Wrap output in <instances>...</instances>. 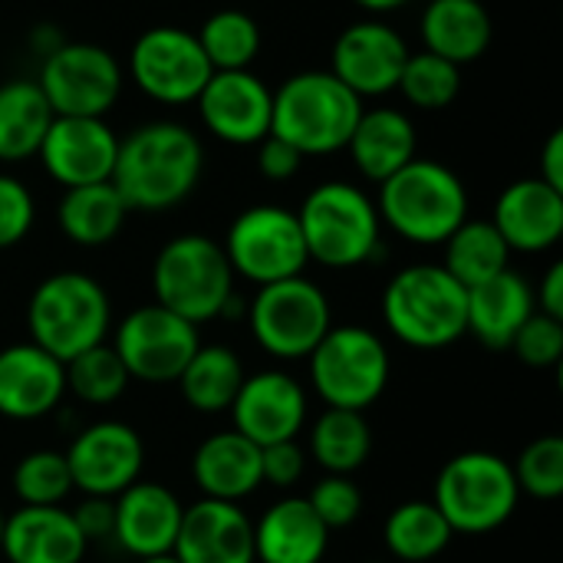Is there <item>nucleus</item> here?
<instances>
[{
  "label": "nucleus",
  "mask_w": 563,
  "mask_h": 563,
  "mask_svg": "<svg viewBox=\"0 0 563 563\" xmlns=\"http://www.w3.org/2000/svg\"><path fill=\"white\" fill-rule=\"evenodd\" d=\"M205 148L195 129L158 119L132 129L119 139V155L112 168V188L122 195L129 211H172L201 181Z\"/></svg>",
  "instance_id": "1"
},
{
  "label": "nucleus",
  "mask_w": 563,
  "mask_h": 563,
  "mask_svg": "<svg viewBox=\"0 0 563 563\" xmlns=\"http://www.w3.org/2000/svg\"><path fill=\"white\" fill-rule=\"evenodd\" d=\"M376 211L402 241L435 247L468 218V188L449 165L416 155L379 185Z\"/></svg>",
  "instance_id": "2"
},
{
  "label": "nucleus",
  "mask_w": 563,
  "mask_h": 563,
  "mask_svg": "<svg viewBox=\"0 0 563 563\" xmlns=\"http://www.w3.org/2000/svg\"><path fill=\"white\" fill-rule=\"evenodd\" d=\"M112 330V303L106 287L82 271H56L43 277L26 300L30 343L69 363L73 356L106 343Z\"/></svg>",
  "instance_id": "3"
},
{
  "label": "nucleus",
  "mask_w": 563,
  "mask_h": 563,
  "mask_svg": "<svg viewBox=\"0 0 563 563\" xmlns=\"http://www.w3.org/2000/svg\"><path fill=\"white\" fill-rule=\"evenodd\" d=\"M363 109V99L330 69H307L277 86L271 132L290 142L303 158L333 155L346 148Z\"/></svg>",
  "instance_id": "4"
},
{
  "label": "nucleus",
  "mask_w": 563,
  "mask_h": 563,
  "mask_svg": "<svg viewBox=\"0 0 563 563\" xmlns=\"http://www.w3.org/2000/svg\"><path fill=\"white\" fill-rule=\"evenodd\" d=\"M468 290L442 264H409L383 290L386 330L412 350H445L465 336Z\"/></svg>",
  "instance_id": "5"
},
{
  "label": "nucleus",
  "mask_w": 563,
  "mask_h": 563,
  "mask_svg": "<svg viewBox=\"0 0 563 563\" xmlns=\"http://www.w3.org/2000/svg\"><path fill=\"white\" fill-rule=\"evenodd\" d=\"M307 257L330 271H353L383 247V221L376 201L353 181H323L307 191L300 211Z\"/></svg>",
  "instance_id": "6"
},
{
  "label": "nucleus",
  "mask_w": 563,
  "mask_h": 563,
  "mask_svg": "<svg viewBox=\"0 0 563 563\" xmlns=\"http://www.w3.org/2000/svg\"><path fill=\"white\" fill-rule=\"evenodd\" d=\"M234 280L224 247L208 234H178L165 241L152 264L155 303L195 327L224 313L234 297Z\"/></svg>",
  "instance_id": "7"
},
{
  "label": "nucleus",
  "mask_w": 563,
  "mask_h": 563,
  "mask_svg": "<svg viewBox=\"0 0 563 563\" xmlns=\"http://www.w3.org/2000/svg\"><path fill=\"white\" fill-rule=\"evenodd\" d=\"M307 373L317 399L327 409L366 412L389 386L393 360L383 336L363 323L330 327L307 356Z\"/></svg>",
  "instance_id": "8"
},
{
  "label": "nucleus",
  "mask_w": 563,
  "mask_h": 563,
  "mask_svg": "<svg viewBox=\"0 0 563 563\" xmlns=\"http://www.w3.org/2000/svg\"><path fill=\"white\" fill-rule=\"evenodd\" d=\"M521 492L511 462L495 452H462L449 459L435 478L432 505L455 534H492L518 511Z\"/></svg>",
  "instance_id": "9"
},
{
  "label": "nucleus",
  "mask_w": 563,
  "mask_h": 563,
  "mask_svg": "<svg viewBox=\"0 0 563 563\" xmlns=\"http://www.w3.org/2000/svg\"><path fill=\"white\" fill-rule=\"evenodd\" d=\"M244 317L254 343L280 363L307 360L333 327L330 297L303 274L257 287Z\"/></svg>",
  "instance_id": "10"
},
{
  "label": "nucleus",
  "mask_w": 563,
  "mask_h": 563,
  "mask_svg": "<svg viewBox=\"0 0 563 563\" xmlns=\"http://www.w3.org/2000/svg\"><path fill=\"white\" fill-rule=\"evenodd\" d=\"M221 247L234 277H244L254 287L300 277L303 267L310 264L297 211L284 205L244 208L231 221Z\"/></svg>",
  "instance_id": "11"
},
{
  "label": "nucleus",
  "mask_w": 563,
  "mask_h": 563,
  "mask_svg": "<svg viewBox=\"0 0 563 563\" xmlns=\"http://www.w3.org/2000/svg\"><path fill=\"white\" fill-rule=\"evenodd\" d=\"M53 115L106 119L125 86L122 63L99 43H56L36 76Z\"/></svg>",
  "instance_id": "12"
},
{
  "label": "nucleus",
  "mask_w": 563,
  "mask_h": 563,
  "mask_svg": "<svg viewBox=\"0 0 563 563\" xmlns=\"http://www.w3.org/2000/svg\"><path fill=\"white\" fill-rule=\"evenodd\" d=\"M211 63L198 36L175 23L148 26L129 49L125 76L162 106H188L211 79Z\"/></svg>",
  "instance_id": "13"
},
{
  "label": "nucleus",
  "mask_w": 563,
  "mask_h": 563,
  "mask_svg": "<svg viewBox=\"0 0 563 563\" xmlns=\"http://www.w3.org/2000/svg\"><path fill=\"white\" fill-rule=\"evenodd\" d=\"M109 346L122 360L129 379L145 386H168L181 376L185 363L201 346V333L195 323L175 317L172 310L145 303L115 323Z\"/></svg>",
  "instance_id": "14"
},
{
  "label": "nucleus",
  "mask_w": 563,
  "mask_h": 563,
  "mask_svg": "<svg viewBox=\"0 0 563 563\" xmlns=\"http://www.w3.org/2000/svg\"><path fill=\"white\" fill-rule=\"evenodd\" d=\"M73 478V492L82 498H115L142 478L145 442L119 419H99L82 426L63 452Z\"/></svg>",
  "instance_id": "15"
},
{
  "label": "nucleus",
  "mask_w": 563,
  "mask_h": 563,
  "mask_svg": "<svg viewBox=\"0 0 563 563\" xmlns=\"http://www.w3.org/2000/svg\"><path fill=\"white\" fill-rule=\"evenodd\" d=\"M228 412L234 432L267 449L277 442H290L303 432L310 416V396L297 376L284 369H261L254 376H244Z\"/></svg>",
  "instance_id": "16"
},
{
  "label": "nucleus",
  "mask_w": 563,
  "mask_h": 563,
  "mask_svg": "<svg viewBox=\"0 0 563 563\" xmlns=\"http://www.w3.org/2000/svg\"><path fill=\"white\" fill-rule=\"evenodd\" d=\"M201 125L228 145H257L271 135L274 92L251 69L211 73L195 99Z\"/></svg>",
  "instance_id": "17"
},
{
  "label": "nucleus",
  "mask_w": 563,
  "mask_h": 563,
  "mask_svg": "<svg viewBox=\"0 0 563 563\" xmlns=\"http://www.w3.org/2000/svg\"><path fill=\"white\" fill-rule=\"evenodd\" d=\"M119 155V135L109 129L106 119L89 115H53L36 158L43 162V172L63 185H96L109 181Z\"/></svg>",
  "instance_id": "18"
},
{
  "label": "nucleus",
  "mask_w": 563,
  "mask_h": 563,
  "mask_svg": "<svg viewBox=\"0 0 563 563\" xmlns=\"http://www.w3.org/2000/svg\"><path fill=\"white\" fill-rule=\"evenodd\" d=\"M406 59L409 43L396 26L383 20H360L336 36L330 73L360 99H376L399 86Z\"/></svg>",
  "instance_id": "19"
},
{
  "label": "nucleus",
  "mask_w": 563,
  "mask_h": 563,
  "mask_svg": "<svg viewBox=\"0 0 563 563\" xmlns=\"http://www.w3.org/2000/svg\"><path fill=\"white\" fill-rule=\"evenodd\" d=\"M66 399V369L36 343H10L0 350V416L10 422H36Z\"/></svg>",
  "instance_id": "20"
},
{
  "label": "nucleus",
  "mask_w": 563,
  "mask_h": 563,
  "mask_svg": "<svg viewBox=\"0 0 563 563\" xmlns=\"http://www.w3.org/2000/svg\"><path fill=\"white\" fill-rule=\"evenodd\" d=\"M112 511H115L112 541L129 558L148 561V558L172 554L185 511L175 492H168L158 482L139 478L135 485H129L122 495L112 498Z\"/></svg>",
  "instance_id": "21"
},
{
  "label": "nucleus",
  "mask_w": 563,
  "mask_h": 563,
  "mask_svg": "<svg viewBox=\"0 0 563 563\" xmlns=\"http://www.w3.org/2000/svg\"><path fill=\"white\" fill-rule=\"evenodd\" d=\"M172 558L178 563H254V521L241 505L201 498L181 511Z\"/></svg>",
  "instance_id": "22"
},
{
  "label": "nucleus",
  "mask_w": 563,
  "mask_h": 563,
  "mask_svg": "<svg viewBox=\"0 0 563 563\" xmlns=\"http://www.w3.org/2000/svg\"><path fill=\"white\" fill-rule=\"evenodd\" d=\"M492 224L511 254H544L563 238V191L541 178L511 181L495 201Z\"/></svg>",
  "instance_id": "23"
},
{
  "label": "nucleus",
  "mask_w": 563,
  "mask_h": 563,
  "mask_svg": "<svg viewBox=\"0 0 563 563\" xmlns=\"http://www.w3.org/2000/svg\"><path fill=\"white\" fill-rule=\"evenodd\" d=\"M89 541L82 538L73 511L63 505L26 508L7 515L0 554L10 563H82Z\"/></svg>",
  "instance_id": "24"
},
{
  "label": "nucleus",
  "mask_w": 563,
  "mask_h": 563,
  "mask_svg": "<svg viewBox=\"0 0 563 563\" xmlns=\"http://www.w3.org/2000/svg\"><path fill=\"white\" fill-rule=\"evenodd\" d=\"M327 551L330 531L307 498L287 495L254 521V563H323Z\"/></svg>",
  "instance_id": "25"
},
{
  "label": "nucleus",
  "mask_w": 563,
  "mask_h": 563,
  "mask_svg": "<svg viewBox=\"0 0 563 563\" xmlns=\"http://www.w3.org/2000/svg\"><path fill=\"white\" fill-rule=\"evenodd\" d=\"M191 478H195L201 498L241 505L264 485L261 445H254L251 439H244L234 429L214 432L195 449Z\"/></svg>",
  "instance_id": "26"
},
{
  "label": "nucleus",
  "mask_w": 563,
  "mask_h": 563,
  "mask_svg": "<svg viewBox=\"0 0 563 563\" xmlns=\"http://www.w3.org/2000/svg\"><path fill=\"white\" fill-rule=\"evenodd\" d=\"M534 310V287L508 267L498 277L468 290L465 333H472L488 350H508Z\"/></svg>",
  "instance_id": "27"
},
{
  "label": "nucleus",
  "mask_w": 563,
  "mask_h": 563,
  "mask_svg": "<svg viewBox=\"0 0 563 563\" xmlns=\"http://www.w3.org/2000/svg\"><path fill=\"white\" fill-rule=\"evenodd\" d=\"M416 148H419L416 125L396 106L363 109V115L346 142V152H350L356 172L376 185H383L389 175H396L402 165H409L416 158Z\"/></svg>",
  "instance_id": "28"
},
{
  "label": "nucleus",
  "mask_w": 563,
  "mask_h": 563,
  "mask_svg": "<svg viewBox=\"0 0 563 563\" xmlns=\"http://www.w3.org/2000/svg\"><path fill=\"white\" fill-rule=\"evenodd\" d=\"M422 49L465 66L488 53L492 46V13L482 0H429L419 20Z\"/></svg>",
  "instance_id": "29"
},
{
  "label": "nucleus",
  "mask_w": 563,
  "mask_h": 563,
  "mask_svg": "<svg viewBox=\"0 0 563 563\" xmlns=\"http://www.w3.org/2000/svg\"><path fill=\"white\" fill-rule=\"evenodd\" d=\"M125 218H129V208L122 195L112 188V181L63 188V198L56 205L59 231L79 247H102L115 241Z\"/></svg>",
  "instance_id": "30"
},
{
  "label": "nucleus",
  "mask_w": 563,
  "mask_h": 563,
  "mask_svg": "<svg viewBox=\"0 0 563 563\" xmlns=\"http://www.w3.org/2000/svg\"><path fill=\"white\" fill-rule=\"evenodd\" d=\"M244 376H247L244 363L231 346H221V343L205 346L201 343L175 383H178V393L188 409H195L201 416H221L231 409Z\"/></svg>",
  "instance_id": "31"
},
{
  "label": "nucleus",
  "mask_w": 563,
  "mask_h": 563,
  "mask_svg": "<svg viewBox=\"0 0 563 563\" xmlns=\"http://www.w3.org/2000/svg\"><path fill=\"white\" fill-rule=\"evenodd\" d=\"M53 122V109L36 79H10L0 86V162L16 165L40 152Z\"/></svg>",
  "instance_id": "32"
},
{
  "label": "nucleus",
  "mask_w": 563,
  "mask_h": 563,
  "mask_svg": "<svg viewBox=\"0 0 563 563\" xmlns=\"http://www.w3.org/2000/svg\"><path fill=\"white\" fill-rule=\"evenodd\" d=\"M303 452L323 468V475L360 472L373 452V432L366 416L350 409H323L307 432Z\"/></svg>",
  "instance_id": "33"
},
{
  "label": "nucleus",
  "mask_w": 563,
  "mask_h": 563,
  "mask_svg": "<svg viewBox=\"0 0 563 563\" xmlns=\"http://www.w3.org/2000/svg\"><path fill=\"white\" fill-rule=\"evenodd\" d=\"M455 531L432 501H402L383 525V544L396 563H429L452 544Z\"/></svg>",
  "instance_id": "34"
},
{
  "label": "nucleus",
  "mask_w": 563,
  "mask_h": 563,
  "mask_svg": "<svg viewBox=\"0 0 563 563\" xmlns=\"http://www.w3.org/2000/svg\"><path fill=\"white\" fill-rule=\"evenodd\" d=\"M442 247H445L442 267L465 290L485 284V280H492V277H498L501 271L511 267V251H508L505 238L498 234V228L492 221H472V218H465L449 234V241Z\"/></svg>",
  "instance_id": "35"
},
{
  "label": "nucleus",
  "mask_w": 563,
  "mask_h": 563,
  "mask_svg": "<svg viewBox=\"0 0 563 563\" xmlns=\"http://www.w3.org/2000/svg\"><path fill=\"white\" fill-rule=\"evenodd\" d=\"M195 36H198L214 73L251 69V63L261 53V26L251 13H244L238 7L214 10Z\"/></svg>",
  "instance_id": "36"
},
{
  "label": "nucleus",
  "mask_w": 563,
  "mask_h": 563,
  "mask_svg": "<svg viewBox=\"0 0 563 563\" xmlns=\"http://www.w3.org/2000/svg\"><path fill=\"white\" fill-rule=\"evenodd\" d=\"M63 369H66V396L79 399L82 406H112L125 396L132 383L109 343H99L73 356L69 363H63Z\"/></svg>",
  "instance_id": "37"
},
{
  "label": "nucleus",
  "mask_w": 563,
  "mask_h": 563,
  "mask_svg": "<svg viewBox=\"0 0 563 563\" xmlns=\"http://www.w3.org/2000/svg\"><path fill=\"white\" fill-rule=\"evenodd\" d=\"M396 89L416 109H429V112L449 109L455 102V96L462 92V66H455L429 49L409 53Z\"/></svg>",
  "instance_id": "38"
},
{
  "label": "nucleus",
  "mask_w": 563,
  "mask_h": 563,
  "mask_svg": "<svg viewBox=\"0 0 563 563\" xmlns=\"http://www.w3.org/2000/svg\"><path fill=\"white\" fill-rule=\"evenodd\" d=\"M13 495L20 505L26 508H53L63 505L73 495V478H69V465L66 455L56 449H36L26 452L10 475Z\"/></svg>",
  "instance_id": "39"
},
{
  "label": "nucleus",
  "mask_w": 563,
  "mask_h": 563,
  "mask_svg": "<svg viewBox=\"0 0 563 563\" xmlns=\"http://www.w3.org/2000/svg\"><path fill=\"white\" fill-rule=\"evenodd\" d=\"M518 492L534 501H558L563 495V439L541 435L521 449L511 465Z\"/></svg>",
  "instance_id": "40"
},
{
  "label": "nucleus",
  "mask_w": 563,
  "mask_h": 563,
  "mask_svg": "<svg viewBox=\"0 0 563 563\" xmlns=\"http://www.w3.org/2000/svg\"><path fill=\"white\" fill-rule=\"evenodd\" d=\"M307 505L313 508V515L323 521L327 531H343V528L360 521V515H363V492L353 482V475H323L310 488Z\"/></svg>",
  "instance_id": "41"
},
{
  "label": "nucleus",
  "mask_w": 563,
  "mask_h": 563,
  "mask_svg": "<svg viewBox=\"0 0 563 563\" xmlns=\"http://www.w3.org/2000/svg\"><path fill=\"white\" fill-rule=\"evenodd\" d=\"M525 366L531 369H551L563 360V320L548 313H531V320L518 330V336L508 346Z\"/></svg>",
  "instance_id": "42"
},
{
  "label": "nucleus",
  "mask_w": 563,
  "mask_h": 563,
  "mask_svg": "<svg viewBox=\"0 0 563 563\" xmlns=\"http://www.w3.org/2000/svg\"><path fill=\"white\" fill-rule=\"evenodd\" d=\"M33 221H36V205L30 188L20 178L0 172V251L16 247L30 234Z\"/></svg>",
  "instance_id": "43"
},
{
  "label": "nucleus",
  "mask_w": 563,
  "mask_h": 563,
  "mask_svg": "<svg viewBox=\"0 0 563 563\" xmlns=\"http://www.w3.org/2000/svg\"><path fill=\"white\" fill-rule=\"evenodd\" d=\"M303 472H307V452L297 445V439L261 449L264 485H274V488L287 492V488H294L303 478Z\"/></svg>",
  "instance_id": "44"
},
{
  "label": "nucleus",
  "mask_w": 563,
  "mask_h": 563,
  "mask_svg": "<svg viewBox=\"0 0 563 563\" xmlns=\"http://www.w3.org/2000/svg\"><path fill=\"white\" fill-rule=\"evenodd\" d=\"M300 165H303V155L280 135L271 132L257 142V172L267 181H290V178H297Z\"/></svg>",
  "instance_id": "45"
},
{
  "label": "nucleus",
  "mask_w": 563,
  "mask_h": 563,
  "mask_svg": "<svg viewBox=\"0 0 563 563\" xmlns=\"http://www.w3.org/2000/svg\"><path fill=\"white\" fill-rule=\"evenodd\" d=\"M73 518H76V525H79V531H82V538L89 544L112 538V525H115L112 498H82L73 508Z\"/></svg>",
  "instance_id": "46"
},
{
  "label": "nucleus",
  "mask_w": 563,
  "mask_h": 563,
  "mask_svg": "<svg viewBox=\"0 0 563 563\" xmlns=\"http://www.w3.org/2000/svg\"><path fill=\"white\" fill-rule=\"evenodd\" d=\"M534 307L538 313H548L554 320H563V264L554 261L544 274V280L538 284V294H534Z\"/></svg>",
  "instance_id": "47"
},
{
  "label": "nucleus",
  "mask_w": 563,
  "mask_h": 563,
  "mask_svg": "<svg viewBox=\"0 0 563 563\" xmlns=\"http://www.w3.org/2000/svg\"><path fill=\"white\" fill-rule=\"evenodd\" d=\"M541 181H548L551 188L563 191V129H554L544 142L541 152Z\"/></svg>",
  "instance_id": "48"
},
{
  "label": "nucleus",
  "mask_w": 563,
  "mask_h": 563,
  "mask_svg": "<svg viewBox=\"0 0 563 563\" xmlns=\"http://www.w3.org/2000/svg\"><path fill=\"white\" fill-rule=\"evenodd\" d=\"M353 3L363 7V10H369V13H393V10H402L412 0H353Z\"/></svg>",
  "instance_id": "49"
},
{
  "label": "nucleus",
  "mask_w": 563,
  "mask_h": 563,
  "mask_svg": "<svg viewBox=\"0 0 563 563\" xmlns=\"http://www.w3.org/2000/svg\"><path fill=\"white\" fill-rule=\"evenodd\" d=\"M139 563H178L172 554H162V558H148V561H139Z\"/></svg>",
  "instance_id": "50"
},
{
  "label": "nucleus",
  "mask_w": 563,
  "mask_h": 563,
  "mask_svg": "<svg viewBox=\"0 0 563 563\" xmlns=\"http://www.w3.org/2000/svg\"><path fill=\"white\" fill-rule=\"evenodd\" d=\"M3 521H7V515L0 511V538H3Z\"/></svg>",
  "instance_id": "51"
},
{
  "label": "nucleus",
  "mask_w": 563,
  "mask_h": 563,
  "mask_svg": "<svg viewBox=\"0 0 563 563\" xmlns=\"http://www.w3.org/2000/svg\"><path fill=\"white\" fill-rule=\"evenodd\" d=\"M366 563H396V561H366Z\"/></svg>",
  "instance_id": "52"
}]
</instances>
